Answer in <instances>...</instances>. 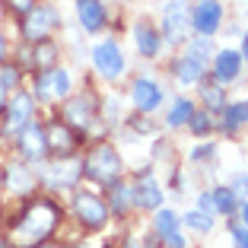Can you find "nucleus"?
I'll list each match as a JSON object with an SVG mask.
<instances>
[{
    "mask_svg": "<svg viewBox=\"0 0 248 248\" xmlns=\"http://www.w3.org/2000/svg\"><path fill=\"white\" fill-rule=\"evenodd\" d=\"M159 102H162V89L156 86L153 80H137L134 83V105H137L140 111L159 108Z\"/></svg>",
    "mask_w": 248,
    "mask_h": 248,
    "instance_id": "15",
    "label": "nucleus"
},
{
    "mask_svg": "<svg viewBox=\"0 0 248 248\" xmlns=\"http://www.w3.org/2000/svg\"><path fill=\"white\" fill-rule=\"evenodd\" d=\"M213 48H217V45L210 42V35H197L194 42L188 45V58H194V61H201V64H207V61H210V54H213Z\"/></svg>",
    "mask_w": 248,
    "mask_h": 248,
    "instance_id": "21",
    "label": "nucleus"
},
{
    "mask_svg": "<svg viewBox=\"0 0 248 248\" xmlns=\"http://www.w3.org/2000/svg\"><path fill=\"white\" fill-rule=\"evenodd\" d=\"M194 115V105H191V99H178L175 105H172V111H169V127H182L188 118Z\"/></svg>",
    "mask_w": 248,
    "mask_h": 248,
    "instance_id": "22",
    "label": "nucleus"
},
{
    "mask_svg": "<svg viewBox=\"0 0 248 248\" xmlns=\"http://www.w3.org/2000/svg\"><path fill=\"white\" fill-rule=\"evenodd\" d=\"M54 58H58V48H54V45H42V48H38V51L32 54V64L42 67V70H48Z\"/></svg>",
    "mask_w": 248,
    "mask_h": 248,
    "instance_id": "28",
    "label": "nucleus"
},
{
    "mask_svg": "<svg viewBox=\"0 0 248 248\" xmlns=\"http://www.w3.org/2000/svg\"><path fill=\"white\" fill-rule=\"evenodd\" d=\"M54 26H58V13H54V7H32L29 13H26L22 32H26V38H32V42H42Z\"/></svg>",
    "mask_w": 248,
    "mask_h": 248,
    "instance_id": "8",
    "label": "nucleus"
},
{
    "mask_svg": "<svg viewBox=\"0 0 248 248\" xmlns=\"http://www.w3.org/2000/svg\"><path fill=\"white\" fill-rule=\"evenodd\" d=\"M242 213H245V226H248V204H245V210H242Z\"/></svg>",
    "mask_w": 248,
    "mask_h": 248,
    "instance_id": "42",
    "label": "nucleus"
},
{
    "mask_svg": "<svg viewBox=\"0 0 248 248\" xmlns=\"http://www.w3.org/2000/svg\"><path fill=\"white\" fill-rule=\"evenodd\" d=\"M80 175H83V162L61 156V159L54 162V169H51V185H58V188H70V185H77Z\"/></svg>",
    "mask_w": 248,
    "mask_h": 248,
    "instance_id": "13",
    "label": "nucleus"
},
{
    "mask_svg": "<svg viewBox=\"0 0 248 248\" xmlns=\"http://www.w3.org/2000/svg\"><path fill=\"white\" fill-rule=\"evenodd\" d=\"M188 26H191V13L185 7V0L166 3V10H162V35H166V42L178 45L185 38V32H188Z\"/></svg>",
    "mask_w": 248,
    "mask_h": 248,
    "instance_id": "4",
    "label": "nucleus"
},
{
    "mask_svg": "<svg viewBox=\"0 0 248 248\" xmlns=\"http://www.w3.org/2000/svg\"><path fill=\"white\" fill-rule=\"evenodd\" d=\"M45 140H48V150H54L58 156H70L77 150V137L67 124H51L48 131H45Z\"/></svg>",
    "mask_w": 248,
    "mask_h": 248,
    "instance_id": "11",
    "label": "nucleus"
},
{
    "mask_svg": "<svg viewBox=\"0 0 248 248\" xmlns=\"http://www.w3.org/2000/svg\"><path fill=\"white\" fill-rule=\"evenodd\" d=\"M207 153H213V146H197V150H194L191 156H194V159H204Z\"/></svg>",
    "mask_w": 248,
    "mask_h": 248,
    "instance_id": "37",
    "label": "nucleus"
},
{
    "mask_svg": "<svg viewBox=\"0 0 248 248\" xmlns=\"http://www.w3.org/2000/svg\"><path fill=\"white\" fill-rule=\"evenodd\" d=\"M7 58V38H3V32H0V61Z\"/></svg>",
    "mask_w": 248,
    "mask_h": 248,
    "instance_id": "38",
    "label": "nucleus"
},
{
    "mask_svg": "<svg viewBox=\"0 0 248 248\" xmlns=\"http://www.w3.org/2000/svg\"><path fill=\"white\" fill-rule=\"evenodd\" d=\"M3 185H7L10 191H16V194H26V191H32V185H35V175H32L26 166L13 162V166L3 169Z\"/></svg>",
    "mask_w": 248,
    "mask_h": 248,
    "instance_id": "17",
    "label": "nucleus"
},
{
    "mask_svg": "<svg viewBox=\"0 0 248 248\" xmlns=\"http://www.w3.org/2000/svg\"><path fill=\"white\" fill-rule=\"evenodd\" d=\"M156 232H159V239L178 232V217L172 210H159V213H156Z\"/></svg>",
    "mask_w": 248,
    "mask_h": 248,
    "instance_id": "23",
    "label": "nucleus"
},
{
    "mask_svg": "<svg viewBox=\"0 0 248 248\" xmlns=\"http://www.w3.org/2000/svg\"><path fill=\"white\" fill-rule=\"evenodd\" d=\"M7 3L16 10V13H29L32 10V0H7Z\"/></svg>",
    "mask_w": 248,
    "mask_h": 248,
    "instance_id": "35",
    "label": "nucleus"
},
{
    "mask_svg": "<svg viewBox=\"0 0 248 248\" xmlns=\"http://www.w3.org/2000/svg\"><path fill=\"white\" fill-rule=\"evenodd\" d=\"M67 127H77V131H80V127H86L89 124V118H93V105H89V99H70V102H67Z\"/></svg>",
    "mask_w": 248,
    "mask_h": 248,
    "instance_id": "18",
    "label": "nucleus"
},
{
    "mask_svg": "<svg viewBox=\"0 0 248 248\" xmlns=\"http://www.w3.org/2000/svg\"><path fill=\"white\" fill-rule=\"evenodd\" d=\"M134 201L140 207H150V210H159V201H162V191L156 185L153 175H140L137 185H134Z\"/></svg>",
    "mask_w": 248,
    "mask_h": 248,
    "instance_id": "14",
    "label": "nucleus"
},
{
    "mask_svg": "<svg viewBox=\"0 0 248 248\" xmlns=\"http://www.w3.org/2000/svg\"><path fill=\"white\" fill-rule=\"evenodd\" d=\"M239 70H242V54L235 51H219L217 61H213V77L219 83H232L239 77Z\"/></svg>",
    "mask_w": 248,
    "mask_h": 248,
    "instance_id": "16",
    "label": "nucleus"
},
{
    "mask_svg": "<svg viewBox=\"0 0 248 248\" xmlns=\"http://www.w3.org/2000/svg\"><path fill=\"white\" fill-rule=\"evenodd\" d=\"M127 197H134V188H127V185H111V210L124 213L127 210Z\"/></svg>",
    "mask_w": 248,
    "mask_h": 248,
    "instance_id": "25",
    "label": "nucleus"
},
{
    "mask_svg": "<svg viewBox=\"0 0 248 248\" xmlns=\"http://www.w3.org/2000/svg\"><path fill=\"white\" fill-rule=\"evenodd\" d=\"M58 223H61V207H54L51 201H35V204H29L26 213L13 223L7 242L16 245V248H35L54 232Z\"/></svg>",
    "mask_w": 248,
    "mask_h": 248,
    "instance_id": "1",
    "label": "nucleus"
},
{
    "mask_svg": "<svg viewBox=\"0 0 248 248\" xmlns=\"http://www.w3.org/2000/svg\"><path fill=\"white\" fill-rule=\"evenodd\" d=\"M32 111H35V99H32V93H16L13 99L7 102V124H3V131L13 137V134H19L26 124L32 121Z\"/></svg>",
    "mask_w": 248,
    "mask_h": 248,
    "instance_id": "5",
    "label": "nucleus"
},
{
    "mask_svg": "<svg viewBox=\"0 0 248 248\" xmlns=\"http://www.w3.org/2000/svg\"><path fill=\"white\" fill-rule=\"evenodd\" d=\"M188 121H191V131H194V134H207V131H210V124H207V115H204V111H201V115H191Z\"/></svg>",
    "mask_w": 248,
    "mask_h": 248,
    "instance_id": "31",
    "label": "nucleus"
},
{
    "mask_svg": "<svg viewBox=\"0 0 248 248\" xmlns=\"http://www.w3.org/2000/svg\"><path fill=\"white\" fill-rule=\"evenodd\" d=\"M223 22V7L219 0H197V7L191 10V26H194L201 35H213Z\"/></svg>",
    "mask_w": 248,
    "mask_h": 248,
    "instance_id": "9",
    "label": "nucleus"
},
{
    "mask_svg": "<svg viewBox=\"0 0 248 248\" xmlns=\"http://www.w3.org/2000/svg\"><path fill=\"white\" fill-rule=\"evenodd\" d=\"M242 54L248 58V35H245V42H242Z\"/></svg>",
    "mask_w": 248,
    "mask_h": 248,
    "instance_id": "40",
    "label": "nucleus"
},
{
    "mask_svg": "<svg viewBox=\"0 0 248 248\" xmlns=\"http://www.w3.org/2000/svg\"><path fill=\"white\" fill-rule=\"evenodd\" d=\"M35 248H54V245H35Z\"/></svg>",
    "mask_w": 248,
    "mask_h": 248,
    "instance_id": "43",
    "label": "nucleus"
},
{
    "mask_svg": "<svg viewBox=\"0 0 248 248\" xmlns=\"http://www.w3.org/2000/svg\"><path fill=\"white\" fill-rule=\"evenodd\" d=\"M210 201H213V210H219V213H232L235 210V194L229 188H217L210 194Z\"/></svg>",
    "mask_w": 248,
    "mask_h": 248,
    "instance_id": "24",
    "label": "nucleus"
},
{
    "mask_svg": "<svg viewBox=\"0 0 248 248\" xmlns=\"http://www.w3.org/2000/svg\"><path fill=\"white\" fill-rule=\"evenodd\" d=\"M134 42H137L140 54H146V58H153L159 51V32L153 26H146V22H140L137 29H134Z\"/></svg>",
    "mask_w": 248,
    "mask_h": 248,
    "instance_id": "19",
    "label": "nucleus"
},
{
    "mask_svg": "<svg viewBox=\"0 0 248 248\" xmlns=\"http://www.w3.org/2000/svg\"><path fill=\"white\" fill-rule=\"evenodd\" d=\"M166 245H169V248H185V235H182V232L166 235Z\"/></svg>",
    "mask_w": 248,
    "mask_h": 248,
    "instance_id": "36",
    "label": "nucleus"
},
{
    "mask_svg": "<svg viewBox=\"0 0 248 248\" xmlns=\"http://www.w3.org/2000/svg\"><path fill=\"white\" fill-rule=\"evenodd\" d=\"M232 239L239 248H248V226H232Z\"/></svg>",
    "mask_w": 248,
    "mask_h": 248,
    "instance_id": "32",
    "label": "nucleus"
},
{
    "mask_svg": "<svg viewBox=\"0 0 248 248\" xmlns=\"http://www.w3.org/2000/svg\"><path fill=\"white\" fill-rule=\"evenodd\" d=\"M197 207H201V213H210V217H213V201H210V194H201V197H197Z\"/></svg>",
    "mask_w": 248,
    "mask_h": 248,
    "instance_id": "34",
    "label": "nucleus"
},
{
    "mask_svg": "<svg viewBox=\"0 0 248 248\" xmlns=\"http://www.w3.org/2000/svg\"><path fill=\"white\" fill-rule=\"evenodd\" d=\"M83 175L93 178V182H102V185H115L118 175H121V156H118V150H111L105 143L89 150V156L83 159Z\"/></svg>",
    "mask_w": 248,
    "mask_h": 248,
    "instance_id": "2",
    "label": "nucleus"
},
{
    "mask_svg": "<svg viewBox=\"0 0 248 248\" xmlns=\"http://www.w3.org/2000/svg\"><path fill=\"white\" fill-rule=\"evenodd\" d=\"M0 248H10V242H7V239H0Z\"/></svg>",
    "mask_w": 248,
    "mask_h": 248,
    "instance_id": "41",
    "label": "nucleus"
},
{
    "mask_svg": "<svg viewBox=\"0 0 248 248\" xmlns=\"http://www.w3.org/2000/svg\"><path fill=\"white\" fill-rule=\"evenodd\" d=\"M16 83H19V70H16V67H3V70H0V86L13 89Z\"/></svg>",
    "mask_w": 248,
    "mask_h": 248,
    "instance_id": "30",
    "label": "nucleus"
},
{
    "mask_svg": "<svg viewBox=\"0 0 248 248\" xmlns=\"http://www.w3.org/2000/svg\"><path fill=\"white\" fill-rule=\"evenodd\" d=\"M77 16H80L86 32H99L105 26V7L102 0H77Z\"/></svg>",
    "mask_w": 248,
    "mask_h": 248,
    "instance_id": "12",
    "label": "nucleus"
},
{
    "mask_svg": "<svg viewBox=\"0 0 248 248\" xmlns=\"http://www.w3.org/2000/svg\"><path fill=\"white\" fill-rule=\"evenodd\" d=\"M204 105L207 108H223V93H219V86H207L204 89Z\"/></svg>",
    "mask_w": 248,
    "mask_h": 248,
    "instance_id": "29",
    "label": "nucleus"
},
{
    "mask_svg": "<svg viewBox=\"0 0 248 248\" xmlns=\"http://www.w3.org/2000/svg\"><path fill=\"white\" fill-rule=\"evenodd\" d=\"M73 210H77V217H80V223L86 229H99L108 219V207H105V201H99L95 194H77L73 197Z\"/></svg>",
    "mask_w": 248,
    "mask_h": 248,
    "instance_id": "6",
    "label": "nucleus"
},
{
    "mask_svg": "<svg viewBox=\"0 0 248 248\" xmlns=\"http://www.w3.org/2000/svg\"><path fill=\"white\" fill-rule=\"evenodd\" d=\"M185 223H188L191 229H197V232H210L213 229V217L210 213H201V210H191L188 217H185Z\"/></svg>",
    "mask_w": 248,
    "mask_h": 248,
    "instance_id": "26",
    "label": "nucleus"
},
{
    "mask_svg": "<svg viewBox=\"0 0 248 248\" xmlns=\"http://www.w3.org/2000/svg\"><path fill=\"white\" fill-rule=\"evenodd\" d=\"M229 191L235 194V201H239V197H245V194H248V178H235V185H232Z\"/></svg>",
    "mask_w": 248,
    "mask_h": 248,
    "instance_id": "33",
    "label": "nucleus"
},
{
    "mask_svg": "<svg viewBox=\"0 0 248 248\" xmlns=\"http://www.w3.org/2000/svg\"><path fill=\"white\" fill-rule=\"evenodd\" d=\"M19 153H22V159H32V162H38L45 153H48V140H45V131L38 127V124H26L19 134Z\"/></svg>",
    "mask_w": 248,
    "mask_h": 248,
    "instance_id": "10",
    "label": "nucleus"
},
{
    "mask_svg": "<svg viewBox=\"0 0 248 248\" xmlns=\"http://www.w3.org/2000/svg\"><path fill=\"white\" fill-rule=\"evenodd\" d=\"M3 108H7V89L0 86V111H3Z\"/></svg>",
    "mask_w": 248,
    "mask_h": 248,
    "instance_id": "39",
    "label": "nucleus"
},
{
    "mask_svg": "<svg viewBox=\"0 0 248 248\" xmlns=\"http://www.w3.org/2000/svg\"><path fill=\"white\" fill-rule=\"evenodd\" d=\"M204 70H207V64H201V61H194V58H188V54H185V61L178 64V83L194 86V83H201Z\"/></svg>",
    "mask_w": 248,
    "mask_h": 248,
    "instance_id": "20",
    "label": "nucleus"
},
{
    "mask_svg": "<svg viewBox=\"0 0 248 248\" xmlns=\"http://www.w3.org/2000/svg\"><path fill=\"white\" fill-rule=\"evenodd\" d=\"M93 64H95V70L102 73L105 80H115V77H121V70H124L121 48H118L115 42H99V45L93 48Z\"/></svg>",
    "mask_w": 248,
    "mask_h": 248,
    "instance_id": "7",
    "label": "nucleus"
},
{
    "mask_svg": "<svg viewBox=\"0 0 248 248\" xmlns=\"http://www.w3.org/2000/svg\"><path fill=\"white\" fill-rule=\"evenodd\" d=\"M248 121V102H239V105H229L226 108V127H239V124Z\"/></svg>",
    "mask_w": 248,
    "mask_h": 248,
    "instance_id": "27",
    "label": "nucleus"
},
{
    "mask_svg": "<svg viewBox=\"0 0 248 248\" xmlns=\"http://www.w3.org/2000/svg\"><path fill=\"white\" fill-rule=\"evenodd\" d=\"M70 93V73L61 70V67H48V70L38 73L35 80V95L45 99V102H58Z\"/></svg>",
    "mask_w": 248,
    "mask_h": 248,
    "instance_id": "3",
    "label": "nucleus"
}]
</instances>
